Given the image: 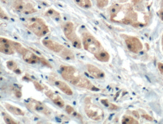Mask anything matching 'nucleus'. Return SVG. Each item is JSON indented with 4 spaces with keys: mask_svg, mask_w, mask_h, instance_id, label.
Masks as SVG:
<instances>
[{
    "mask_svg": "<svg viewBox=\"0 0 163 124\" xmlns=\"http://www.w3.org/2000/svg\"><path fill=\"white\" fill-rule=\"evenodd\" d=\"M60 71L63 78L75 86L92 91L99 90L81 72L74 67L61 66Z\"/></svg>",
    "mask_w": 163,
    "mask_h": 124,
    "instance_id": "obj_1",
    "label": "nucleus"
},
{
    "mask_svg": "<svg viewBox=\"0 0 163 124\" xmlns=\"http://www.w3.org/2000/svg\"><path fill=\"white\" fill-rule=\"evenodd\" d=\"M110 15L112 21L123 24H136L137 19V13L130 4H114L110 9Z\"/></svg>",
    "mask_w": 163,
    "mask_h": 124,
    "instance_id": "obj_2",
    "label": "nucleus"
},
{
    "mask_svg": "<svg viewBox=\"0 0 163 124\" xmlns=\"http://www.w3.org/2000/svg\"><path fill=\"white\" fill-rule=\"evenodd\" d=\"M28 29L38 37H43L49 32V27L43 19L39 17L28 18L24 22Z\"/></svg>",
    "mask_w": 163,
    "mask_h": 124,
    "instance_id": "obj_3",
    "label": "nucleus"
},
{
    "mask_svg": "<svg viewBox=\"0 0 163 124\" xmlns=\"http://www.w3.org/2000/svg\"><path fill=\"white\" fill-rule=\"evenodd\" d=\"M84 111L90 119L98 121L103 119L104 113L103 109L92 102L91 98L87 96L84 99Z\"/></svg>",
    "mask_w": 163,
    "mask_h": 124,
    "instance_id": "obj_4",
    "label": "nucleus"
},
{
    "mask_svg": "<svg viewBox=\"0 0 163 124\" xmlns=\"http://www.w3.org/2000/svg\"><path fill=\"white\" fill-rule=\"evenodd\" d=\"M82 43L84 49L94 55L103 50L100 42L89 33L83 34Z\"/></svg>",
    "mask_w": 163,
    "mask_h": 124,
    "instance_id": "obj_5",
    "label": "nucleus"
},
{
    "mask_svg": "<svg viewBox=\"0 0 163 124\" xmlns=\"http://www.w3.org/2000/svg\"><path fill=\"white\" fill-rule=\"evenodd\" d=\"M63 31L66 38L70 41L74 47L79 49H81L82 45L81 41L77 36L73 23L66 22L63 26Z\"/></svg>",
    "mask_w": 163,
    "mask_h": 124,
    "instance_id": "obj_6",
    "label": "nucleus"
},
{
    "mask_svg": "<svg viewBox=\"0 0 163 124\" xmlns=\"http://www.w3.org/2000/svg\"><path fill=\"white\" fill-rule=\"evenodd\" d=\"M12 7L18 12L24 15H31L37 11L34 5L26 0H14Z\"/></svg>",
    "mask_w": 163,
    "mask_h": 124,
    "instance_id": "obj_7",
    "label": "nucleus"
},
{
    "mask_svg": "<svg viewBox=\"0 0 163 124\" xmlns=\"http://www.w3.org/2000/svg\"><path fill=\"white\" fill-rule=\"evenodd\" d=\"M26 106L31 110L44 114L46 116H48L51 115L50 109L43 103L36 100L31 99L27 102Z\"/></svg>",
    "mask_w": 163,
    "mask_h": 124,
    "instance_id": "obj_8",
    "label": "nucleus"
},
{
    "mask_svg": "<svg viewBox=\"0 0 163 124\" xmlns=\"http://www.w3.org/2000/svg\"><path fill=\"white\" fill-rule=\"evenodd\" d=\"M125 43L129 50L134 53H138L143 49V45L139 39L137 37L127 36L125 38Z\"/></svg>",
    "mask_w": 163,
    "mask_h": 124,
    "instance_id": "obj_9",
    "label": "nucleus"
},
{
    "mask_svg": "<svg viewBox=\"0 0 163 124\" xmlns=\"http://www.w3.org/2000/svg\"><path fill=\"white\" fill-rule=\"evenodd\" d=\"M12 41L4 37L0 38V52L7 54L12 55L15 53V48L12 44Z\"/></svg>",
    "mask_w": 163,
    "mask_h": 124,
    "instance_id": "obj_10",
    "label": "nucleus"
},
{
    "mask_svg": "<svg viewBox=\"0 0 163 124\" xmlns=\"http://www.w3.org/2000/svg\"><path fill=\"white\" fill-rule=\"evenodd\" d=\"M42 43L45 47L48 48V49L59 54L65 47V46L62 44L49 39H45L43 40Z\"/></svg>",
    "mask_w": 163,
    "mask_h": 124,
    "instance_id": "obj_11",
    "label": "nucleus"
},
{
    "mask_svg": "<svg viewBox=\"0 0 163 124\" xmlns=\"http://www.w3.org/2000/svg\"><path fill=\"white\" fill-rule=\"evenodd\" d=\"M23 58L26 63L29 64H35L40 61V57H38L34 53L32 52L29 50L26 49L23 53Z\"/></svg>",
    "mask_w": 163,
    "mask_h": 124,
    "instance_id": "obj_12",
    "label": "nucleus"
},
{
    "mask_svg": "<svg viewBox=\"0 0 163 124\" xmlns=\"http://www.w3.org/2000/svg\"><path fill=\"white\" fill-rule=\"evenodd\" d=\"M46 95L55 104L60 108H62L65 106V102L59 94L53 92L51 90L46 91L45 92Z\"/></svg>",
    "mask_w": 163,
    "mask_h": 124,
    "instance_id": "obj_13",
    "label": "nucleus"
},
{
    "mask_svg": "<svg viewBox=\"0 0 163 124\" xmlns=\"http://www.w3.org/2000/svg\"><path fill=\"white\" fill-rule=\"evenodd\" d=\"M86 67L89 74L94 78L100 79L105 77L104 73L96 66L91 64H88Z\"/></svg>",
    "mask_w": 163,
    "mask_h": 124,
    "instance_id": "obj_14",
    "label": "nucleus"
},
{
    "mask_svg": "<svg viewBox=\"0 0 163 124\" xmlns=\"http://www.w3.org/2000/svg\"><path fill=\"white\" fill-rule=\"evenodd\" d=\"M54 84L65 94L68 95H72L73 94L72 89L65 82L60 80H57L55 82Z\"/></svg>",
    "mask_w": 163,
    "mask_h": 124,
    "instance_id": "obj_15",
    "label": "nucleus"
},
{
    "mask_svg": "<svg viewBox=\"0 0 163 124\" xmlns=\"http://www.w3.org/2000/svg\"><path fill=\"white\" fill-rule=\"evenodd\" d=\"M5 108L9 112H10L13 115L17 116H24L25 113L21 109L16 106H12L9 103H5L4 104Z\"/></svg>",
    "mask_w": 163,
    "mask_h": 124,
    "instance_id": "obj_16",
    "label": "nucleus"
},
{
    "mask_svg": "<svg viewBox=\"0 0 163 124\" xmlns=\"http://www.w3.org/2000/svg\"><path fill=\"white\" fill-rule=\"evenodd\" d=\"M60 56L63 58L68 60L75 59V56L71 50L65 47L60 53Z\"/></svg>",
    "mask_w": 163,
    "mask_h": 124,
    "instance_id": "obj_17",
    "label": "nucleus"
},
{
    "mask_svg": "<svg viewBox=\"0 0 163 124\" xmlns=\"http://www.w3.org/2000/svg\"><path fill=\"white\" fill-rule=\"evenodd\" d=\"M94 56L97 59L103 62H107L110 59V55L109 53L103 50H102L96 54H95Z\"/></svg>",
    "mask_w": 163,
    "mask_h": 124,
    "instance_id": "obj_18",
    "label": "nucleus"
},
{
    "mask_svg": "<svg viewBox=\"0 0 163 124\" xmlns=\"http://www.w3.org/2000/svg\"><path fill=\"white\" fill-rule=\"evenodd\" d=\"M78 6L82 8H90L92 6V2L90 0H73Z\"/></svg>",
    "mask_w": 163,
    "mask_h": 124,
    "instance_id": "obj_19",
    "label": "nucleus"
},
{
    "mask_svg": "<svg viewBox=\"0 0 163 124\" xmlns=\"http://www.w3.org/2000/svg\"><path fill=\"white\" fill-rule=\"evenodd\" d=\"M66 111L68 114L71 115L72 117H75L76 118L80 119V120L83 119L82 116L79 113H78L72 106L67 105L66 107Z\"/></svg>",
    "mask_w": 163,
    "mask_h": 124,
    "instance_id": "obj_20",
    "label": "nucleus"
},
{
    "mask_svg": "<svg viewBox=\"0 0 163 124\" xmlns=\"http://www.w3.org/2000/svg\"><path fill=\"white\" fill-rule=\"evenodd\" d=\"M6 66L9 70L13 71L17 74H20L22 73L19 69L18 68V66L17 63L13 61L10 60L7 62H6Z\"/></svg>",
    "mask_w": 163,
    "mask_h": 124,
    "instance_id": "obj_21",
    "label": "nucleus"
},
{
    "mask_svg": "<svg viewBox=\"0 0 163 124\" xmlns=\"http://www.w3.org/2000/svg\"><path fill=\"white\" fill-rule=\"evenodd\" d=\"M46 15L47 16L54 19L56 21L60 20L61 18L60 13L58 11L55 10L54 9H53L48 10L46 13Z\"/></svg>",
    "mask_w": 163,
    "mask_h": 124,
    "instance_id": "obj_22",
    "label": "nucleus"
},
{
    "mask_svg": "<svg viewBox=\"0 0 163 124\" xmlns=\"http://www.w3.org/2000/svg\"><path fill=\"white\" fill-rule=\"evenodd\" d=\"M12 44H13V47L15 48V50L17 51L19 53H20L21 54H23V53L26 50V48L23 47L22 44L17 42L12 41Z\"/></svg>",
    "mask_w": 163,
    "mask_h": 124,
    "instance_id": "obj_23",
    "label": "nucleus"
},
{
    "mask_svg": "<svg viewBox=\"0 0 163 124\" xmlns=\"http://www.w3.org/2000/svg\"><path fill=\"white\" fill-rule=\"evenodd\" d=\"M2 116H3V119L6 124H17V122L15 121L13 118L11 117L8 114H6L5 112H2Z\"/></svg>",
    "mask_w": 163,
    "mask_h": 124,
    "instance_id": "obj_24",
    "label": "nucleus"
},
{
    "mask_svg": "<svg viewBox=\"0 0 163 124\" xmlns=\"http://www.w3.org/2000/svg\"><path fill=\"white\" fill-rule=\"evenodd\" d=\"M122 123L123 124H138V121L135 120L133 117L127 116L124 117L122 120Z\"/></svg>",
    "mask_w": 163,
    "mask_h": 124,
    "instance_id": "obj_25",
    "label": "nucleus"
},
{
    "mask_svg": "<svg viewBox=\"0 0 163 124\" xmlns=\"http://www.w3.org/2000/svg\"><path fill=\"white\" fill-rule=\"evenodd\" d=\"M109 3V0H96V4L98 7L103 8L105 7Z\"/></svg>",
    "mask_w": 163,
    "mask_h": 124,
    "instance_id": "obj_26",
    "label": "nucleus"
},
{
    "mask_svg": "<svg viewBox=\"0 0 163 124\" xmlns=\"http://www.w3.org/2000/svg\"><path fill=\"white\" fill-rule=\"evenodd\" d=\"M101 102L102 103V104H103L106 107L109 108L110 109L115 110L117 108V106H115L114 104L110 103V102H108V100L107 99H102L101 100Z\"/></svg>",
    "mask_w": 163,
    "mask_h": 124,
    "instance_id": "obj_27",
    "label": "nucleus"
},
{
    "mask_svg": "<svg viewBox=\"0 0 163 124\" xmlns=\"http://www.w3.org/2000/svg\"><path fill=\"white\" fill-rule=\"evenodd\" d=\"M33 84L36 89L39 91H42L44 90V87L40 84L39 82L36 81H33Z\"/></svg>",
    "mask_w": 163,
    "mask_h": 124,
    "instance_id": "obj_28",
    "label": "nucleus"
},
{
    "mask_svg": "<svg viewBox=\"0 0 163 124\" xmlns=\"http://www.w3.org/2000/svg\"><path fill=\"white\" fill-rule=\"evenodd\" d=\"M40 62H41V63H42L43 65H44V66H46L47 67L52 68L51 65H50V64L49 63V62L46 59L44 58H40Z\"/></svg>",
    "mask_w": 163,
    "mask_h": 124,
    "instance_id": "obj_29",
    "label": "nucleus"
},
{
    "mask_svg": "<svg viewBox=\"0 0 163 124\" xmlns=\"http://www.w3.org/2000/svg\"><path fill=\"white\" fill-rule=\"evenodd\" d=\"M0 17H1V18L2 19L6 20L9 19L8 16L6 15L4 11L2 10V8H1Z\"/></svg>",
    "mask_w": 163,
    "mask_h": 124,
    "instance_id": "obj_30",
    "label": "nucleus"
},
{
    "mask_svg": "<svg viewBox=\"0 0 163 124\" xmlns=\"http://www.w3.org/2000/svg\"><path fill=\"white\" fill-rule=\"evenodd\" d=\"M158 69H159V70H160V72H161V73H162V74H163V63H160V62H159V63H158Z\"/></svg>",
    "mask_w": 163,
    "mask_h": 124,
    "instance_id": "obj_31",
    "label": "nucleus"
},
{
    "mask_svg": "<svg viewBox=\"0 0 163 124\" xmlns=\"http://www.w3.org/2000/svg\"><path fill=\"white\" fill-rule=\"evenodd\" d=\"M143 117H145L146 119H147V120H150V121H152L153 120L152 117H150V116H149L148 115H143Z\"/></svg>",
    "mask_w": 163,
    "mask_h": 124,
    "instance_id": "obj_32",
    "label": "nucleus"
},
{
    "mask_svg": "<svg viewBox=\"0 0 163 124\" xmlns=\"http://www.w3.org/2000/svg\"><path fill=\"white\" fill-rule=\"evenodd\" d=\"M132 113H133V114L134 115V116H136V117H138V118L139 117V115L138 113V112H137V111H133V112H132Z\"/></svg>",
    "mask_w": 163,
    "mask_h": 124,
    "instance_id": "obj_33",
    "label": "nucleus"
},
{
    "mask_svg": "<svg viewBox=\"0 0 163 124\" xmlns=\"http://www.w3.org/2000/svg\"><path fill=\"white\" fill-rule=\"evenodd\" d=\"M162 46H163V35L162 37Z\"/></svg>",
    "mask_w": 163,
    "mask_h": 124,
    "instance_id": "obj_34",
    "label": "nucleus"
}]
</instances>
